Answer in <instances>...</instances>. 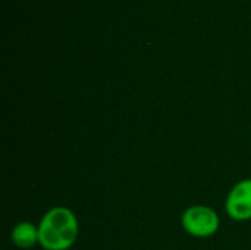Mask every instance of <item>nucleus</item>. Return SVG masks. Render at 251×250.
Wrapping results in <instances>:
<instances>
[{"mask_svg": "<svg viewBox=\"0 0 251 250\" xmlns=\"http://www.w3.org/2000/svg\"><path fill=\"white\" fill-rule=\"evenodd\" d=\"M181 224L190 236L197 239H207L216 234L221 221L215 209L204 205H194L184 211Z\"/></svg>", "mask_w": 251, "mask_h": 250, "instance_id": "obj_2", "label": "nucleus"}, {"mask_svg": "<svg viewBox=\"0 0 251 250\" xmlns=\"http://www.w3.org/2000/svg\"><path fill=\"white\" fill-rule=\"evenodd\" d=\"M225 209L235 221L251 220V178L238 181L228 193Z\"/></svg>", "mask_w": 251, "mask_h": 250, "instance_id": "obj_3", "label": "nucleus"}, {"mask_svg": "<svg viewBox=\"0 0 251 250\" xmlns=\"http://www.w3.org/2000/svg\"><path fill=\"white\" fill-rule=\"evenodd\" d=\"M10 239L13 245L19 249H31L35 245H40V233H38V225L29 222V221H22L18 222L10 234Z\"/></svg>", "mask_w": 251, "mask_h": 250, "instance_id": "obj_4", "label": "nucleus"}, {"mask_svg": "<svg viewBox=\"0 0 251 250\" xmlns=\"http://www.w3.org/2000/svg\"><path fill=\"white\" fill-rule=\"evenodd\" d=\"M40 246L44 250H69L79 234L76 215L65 206L47 211L38 222Z\"/></svg>", "mask_w": 251, "mask_h": 250, "instance_id": "obj_1", "label": "nucleus"}]
</instances>
